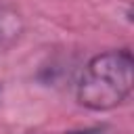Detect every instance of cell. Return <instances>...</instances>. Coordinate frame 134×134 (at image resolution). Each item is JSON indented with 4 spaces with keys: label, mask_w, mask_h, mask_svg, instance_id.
Masks as SVG:
<instances>
[{
    "label": "cell",
    "mask_w": 134,
    "mask_h": 134,
    "mask_svg": "<svg viewBox=\"0 0 134 134\" xmlns=\"http://www.w3.org/2000/svg\"><path fill=\"white\" fill-rule=\"evenodd\" d=\"M132 71L134 59L130 48L94 54L77 80V103L90 111H111L119 107L132 92Z\"/></svg>",
    "instance_id": "obj_1"
},
{
    "label": "cell",
    "mask_w": 134,
    "mask_h": 134,
    "mask_svg": "<svg viewBox=\"0 0 134 134\" xmlns=\"http://www.w3.org/2000/svg\"><path fill=\"white\" fill-rule=\"evenodd\" d=\"M65 134H119L117 130L109 126H94V128H82V130H69Z\"/></svg>",
    "instance_id": "obj_3"
},
{
    "label": "cell",
    "mask_w": 134,
    "mask_h": 134,
    "mask_svg": "<svg viewBox=\"0 0 134 134\" xmlns=\"http://www.w3.org/2000/svg\"><path fill=\"white\" fill-rule=\"evenodd\" d=\"M23 17L13 6L0 2V46L15 42L23 34Z\"/></svg>",
    "instance_id": "obj_2"
}]
</instances>
